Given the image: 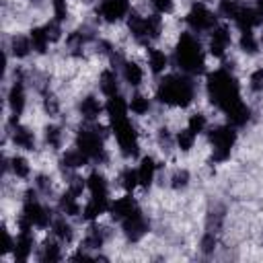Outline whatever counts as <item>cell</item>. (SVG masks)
<instances>
[{"mask_svg":"<svg viewBox=\"0 0 263 263\" xmlns=\"http://www.w3.org/2000/svg\"><path fill=\"white\" fill-rule=\"evenodd\" d=\"M220 23V16L212 4H205L201 0H191L187 10L183 12V25L189 33L205 37L216 25Z\"/></svg>","mask_w":263,"mask_h":263,"instance_id":"cell-4","label":"cell"},{"mask_svg":"<svg viewBox=\"0 0 263 263\" xmlns=\"http://www.w3.org/2000/svg\"><path fill=\"white\" fill-rule=\"evenodd\" d=\"M105 99H111V97H117V95H123V82H121V76H119V70L113 68V66H103L99 70V76H97V86H95Z\"/></svg>","mask_w":263,"mask_h":263,"instance_id":"cell-18","label":"cell"},{"mask_svg":"<svg viewBox=\"0 0 263 263\" xmlns=\"http://www.w3.org/2000/svg\"><path fill=\"white\" fill-rule=\"evenodd\" d=\"M78 2H80V4H84V6H90V8H92V6H95L99 0H78Z\"/></svg>","mask_w":263,"mask_h":263,"instance_id":"cell-29","label":"cell"},{"mask_svg":"<svg viewBox=\"0 0 263 263\" xmlns=\"http://www.w3.org/2000/svg\"><path fill=\"white\" fill-rule=\"evenodd\" d=\"M201 2H205V4H212V6L216 4V0H201Z\"/></svg>","mask_w":263,"mask_h":263,"instance_id":"cell-32","label":"cell"},{"mask_svg":"<svg viewBox=\"0 0 263 263\" xmlns=\"http://www.w3.org/2000/svg\"><path fill=\"white\" fill-rule=\"evenodd\" d=\"M27 33H29V39H31V45H33L35 55H37V58L49 55V51H51V47H53V41H51V37H49V33H47L45 25H43V23L31 25Z\"/></svg>","mask_w":263,"mask_h":263,"instance_id":"cell-19","label":"cell"},{"mask_svg":"<svg viewBox=\"0 0 263 263\" xmlns=\"http://www.w3.org/2000/svg\"><path fill=\"white\" fill-rule=\"evenodd\" d=\"M164 162L156 158L152 152H144L136 160V171H138V181H140V191H150L158 183V175L162 171Z\"/></svg>","mask_w":263,"mask_h":263,"instance_id":"cell-11","label":"cell"},{"mask_svg":"<svg viewBox=\"0 0 263 263\" xmlns=\"http://www.w3.org/2000/svg\"><path fill=\"white\" fill-rule=\"evenodd\" d=\"M105 107L107 99L95 88L88 92H82L74 103V115L82 123H99L105 119Z\"/></svg>","mask_w":263,"mask_h":263,"instance_id":"cell-7","label":"cell"},{"mask_svg":"<svg viewBox=\"0 0 263 263\" xmlns=\"http://www.w3.org/2000/svg\"><path fill=\"white\" fill-rule=\"evenodd\" d=\"M164 171H166V166L162 168V177H164V185H166L171 191L183 193V191L189 189V185H191V171H189L187 166L177 164V166H173L168 173H164Z\"/></svg>","mask_w":263,"mask_h":263,"instance_id":"cell-21","label":"cell"},{"mask_svg":"<svg viewBox=\"0 0 263 263\" xmlns=\"http://www.w3.org/2000/svg\"><path fill=\"white\" fill-rule=\"evenodd\" d=\"M257 37H259V43H261V47H263V27L257 29Z\"/></svg>","mask_w":263,"mask_h":263,"instance_id":"cell-30","label":"cell"},{"mask_svg":"<svg viewBox=\"0 0 263 263\" xmlns=\"http://www.w3.org/2000/svg\"><path fill=\"white\" fill-rule=\"evenodd\" d=\"M234 39H236V31L230 23H224L220 21L205 37H203V45H205V51L210 55V60H216V62H224L232 49H234Z\"/></svg>","mask_w":263,"mask_h":263,"instance_id":"cell-5","label":"cell"},{"mask_svg":"<svg viewBox=\"0 0 263 263\" xmlns=\"http://www.w3.org/2000/svg\"><path fill=\"white\" fill-rule=\"evenodd\" d=\"M253 4H255V6H257L261 12H263V0H253Z\"/></svg>","mask_w":263,"mask_h":263,"instance_id":"cell-31","label":"cell"},{"mask_svg":"<svg viewBox=\"0 0 263 263\" xmlns=\"http://www.w3.org/2000/svg\"><path fill=\"white\" fill-rule=\"evenodd\" d=\"M171 55H173V68L179 72H185V74L199 78V76H205L210 70L208 68L210 55L205 51L203 37L193 35L187 29L177 35L173 49H171Z\"/></svg>","mask_w":263,"mask_h":263,"instance_id":"cell-2","label":"cell"},{"mask_svg":"<svg viewBox=\"0 0 263 263\" xmlns=\"http://www.w3.org/2000/svg\"><path fill=\"white\" fill-rule=\"evenodd\" d=\"M156 99L152 92H148L146 88H136V90H129L127 95V111L129 115L136 119V121H144V119H150L154 115V109H156Z\"/></svg>","mask_w":263,"mask_h":263,"instance_id":"cell-12","label":"cell"},{"mask_svg":"<svg viewBox=\"0 0 263 263\" xmlns=\"http://www.w3.org/2000/svg\"><path fill=\"white\" fill-rule=\"evenodd\" d=\"M240 2H253V0H240Z\"/></svg>","mask_w":263,"mask_h":263,"instance_id":"cell-33","label":"cell"},{"mask_svg":"<svg viewBox=\"0 0 263 263\" xmlns=\"http://www.w3.org/2000/svg\"><path fill=\"white\" fill-rule=\"evenodd\" d=\"M197 92H199L197 76H191L179 70H171L164 76L156 78L154 88H152V95L158 107L177 109V111L193 107Z\"/></svg>","mask_w":263,"mask_h":263,"instance_id":"cell-1","label":"cell"},{"mask_svg":"<svg viewBox=\"0 0 263 263\" xmlns=\"http://www.w3.org/2000/svg\"><path fill=\"white\" fill-rule=\"evenodd\" d=\"M140 201L136 197V193H119V195H113L111 197V203H109V212H107V218L117 226L119 222H123L127 216H132L136 210H140Z\"/></svg>","mask_w":263,"mask_h":263,"instance_id":"cell-17","label":"cell"},{"mask_svg":"<svg viewBox=\"0 0 263 263\" xmlns=\"http://www.w3.org/2000/svg\"><path fill=\"white\" fill-rule=\"evenodd\" d=\"M4 53H6V60H14V64L27 62L31 55L35 58V51H33V45H31L29 33H23V31L10 33L6 37V43H4Z\"/></svg>","mask_w":263,"mask_h":263,"instance_id":"cell-16","label":"cell"},{"mask_svg":"<svg viewBox=\"0 0 263 263\" xmlns=\"http://www.w3.org/2000/svg\"><path fill=\"white\" fill-rule=\"evenodd\" d=\"M119 76H121V82L127 90H136V88H146V78H148V70L142 62V58H134V55H127L119 66Z\"/></svg>","mask_w":263,"mask_h":263,"instance_id":"cell-10","label":"cell"},{"mask_svg":"<svg viewBox=\"0 0 263 263\" xmlns=\"http://www.w3.org/2000/svg\"><path fill=\"white\" fill-rule=\"evenodd\" d=\"M47 232L53 234L66 249L76 247L78 245V238H80V230L76 228V220H72V218L64 216V214H58V212H55L53 222H51V226H49Z\"/></svg>","mask_w":263,"mask_h":263,"instance_id":"cell-15","label":"cell"},{"mask_svg":"<svg viewBox=\"0 0 263 263\" xmlns=\"http://www.w3.org/2000/svg\"><path fill=\"white\" fill-rule=\"evenodd\" d=\"M55 158H58V168H60L62 177H68L72 173H82L84 168L92 166L88 156L76 144H68Z\"/></svg>","mask_w":263,"mask_h":263,"instance_id":"cell-14","label":"cell"},{"mask_svg":"<svg viewBox=\"0 0 263 263\" xmlns=\"http://www.w3.org/2000/svg\"><path fill=\"white\" fill-rule=\"evenodd\" d=\"M205 142L210 150V162L212 164H224L230 160L232 150L238 142V129L230 123H212L205 132Z\"/></svg>","mask_w":263,"mask_h":263,"instance_id":"cell-3","label":"cell"},{"mask_svg":"<svg viewBox=\"0 0 263 263\" xmlns=\"http://www.w3.org/2000/svg\"><path fill=\"white\" fill-rule=\"evenodd\" d=\"M185 125H187L193 134H197V136L201 138V136H205L208 127L212 125V119H210V115H208L205 111H201V109H193V111L185 117Z\"/></svg>","mask_w":263,"mask_h":263,"instance_id":"cell-24","label":"cell"},{"mask_svg":"<svg viewBox=\"0 0 263 263\" xmlns=\"http://www.w3.org/2000/svg\"><path fill=\"white\" fill-rule=\"evenodd\" d=\"M39 136H41V148H45L53 156H58L68 146V140H72V132L60 119H47L41 125Z\"/></svg>","mask_w":263,"mask_h":263,"instance_id":"cell-8","label":"cell"},{"mask_svg":"<svg viewBox=\"0 0 263 263\" xmlns=\"http://www.w3.org/2000/svg\"><path fill=\"white\" fill-rule=\"evenodd\" d=\"M197 140H199V136L193 134L185 123L181 127H177L175 129V150H177V154H181V156L191 154L197 146Z\"/></svg>","mask_w":263,"mask_h":263,"instance_id":"cell-23","label":"cell"},{"mask_svg":"<svg viewBox=\"0 0 263 263\" xmlns=\"http://www.w3.org/2000/svg\"><path fill=\"white\" fill-rule=\"evenodd\" d=\"M47 6H49V18H53L64 27L70 23V16H72L70 0H47Z\"/></svg>","mask_w":263,"mask_h":263,"instance_id":"cell-25","label":"cell"},{"mask_svg":"<svg viewBox=\"0 0 263 263\" xmlns=\"http://www.w3.org/2000/svg\"><path fill=\"white\" fill-rule=\"evenodd\" d=\"M4 144H10V148L16 152L31 154L41 146V136L33 125L25 123L23 119L21 121H6Z\"/></svg>","mask_w":263,"mask_h":263,"instance_id":"cell-6","label":"cell"},{"mask_svg":"<svg viewBox=\"0 0 263 263\" xmlns=\"http://www.w3.org/2000/svg\"><path fill=\"white\" fill-rule=\"evenodd\" d=\"M113 187H117L119 193H136V191H140V181H138L136 164L125 162V164L115 173Z\"/></svg>","mask_w":263,"mask_h":263,"instance_id":"cell-20","label":"cell"},{"mask_svg":"<svg viewBox=\"0 0 263 263\" xmlns=\"http://www.w3.org/2000/svg\"><path fill=\"white\" fill-rule=\"evenodd\" d=\"M197 249H199V253L203 257H212L216 253V249H218V234H216V230H212V228L203 230V234L199 236Z\"/></svg>","mask_w":263,"mask_h":263,"instance_id":"cell-26","label":"cell"},{"mask_svg":"<svg viewBox=\"0 0 263 263\" xmlns=\"http://www.w3.org/2000/svg\"><path fill=\"white\" fill-rule=\"evenodd\" d=\"M245 86H247L249 95H253V97H261L263 95V66H255L249 72Z\"/></svg>","mask_w":263,"mask_h":263,"instance_id":"cell-27","label":"cell"},{"mask_svg":"<svg viewBox=\"0 0 263 263\" xmlns=\"http://www.w3.org/2000/svg\"><path fill=\"white\" fill-rule=\"evenodd\" d=\"M142 62L152 78H160L166 72L173 70V55L171 49H164L160 43L158 45H148L142 49Z\"/></svg>","mask_w":263,"mask_h":263,"instance_id":"cell-9","label":"cell"},{"mask_svg":"<svg viewBox=\"0 0 263 263\" xmlns=\"http://www.w3.org/2000/svg\"><path fill=\"white\" fill-rule=\"evenodd\" d=\"M119 226V234L127 240V242H140L142 238L148 236L150 232V220H148V214L140 208L136 210L132 216H127L123 222L117 224Z\"/></svg>","mask_w":263,"mask_h":263,"instance_id":"cell-13","label":"cell"},{"mask_svg":"<svg viewBox=\"0 0 263 263\" xmlns=\"http://www.w3.org/2000/svg\"><path fill=\"white\" fill-rule=\"evenodd\" d=\"M152 12H158L162 16H173L177 12V0H146Z\"/></svg>","mask_w":263,"mask_h":263,"instance_id":"cell-28","label":"cell"},{"mask_svg":"<svg viewBox=\"0 0 263 263\" xmlns=\"http://www.w3.org/2000/svg\"><path fill=\"white\" fill-rule=\"evenodd\" d=\"M234 47L247 55V58H257L261 53V43L257 37V31H236V39H234Z\"/></svg>","mask_w":263,"mask_h":263,"instance_id":"cell-22","label":"cell"}]
</instances>
